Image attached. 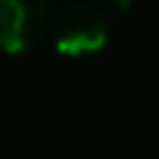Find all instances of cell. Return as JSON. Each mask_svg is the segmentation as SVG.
<instances>
[{"label": "cell", "mask_w": 159, "mask_h": 159, "mask_svg": "<svg viewBox=\"0 0 159 159\" xmlns=\"http://www.w3.org/2000/svg\"><path fill=\"white\" fill-rule=\"evenodd\" d=\"M106 18L89 3H74L56 18L53 47L62 56H89L106 44Z\"/></svg>", "instance_id": "1"}, {"label": "cell", "mask_w": 159, "mask_h": 159, "mask_svg": "<svg viewBox=\"0 0 159 159\" xmlns=\"http://www.w3.org/2000/svg\"><path fill=\"white\" fill-rule=\"evenodd\" d=\"M47 27V0H0V50L27 53Z\"/></svg>", "instance_id": "2"}, {"label": "cell", "mask_w": 159, "mask_h": 159, "mask_svg": "<svg viewBox=\"0 0 159 159\" xmlns=\"http://www.w3.org/2000/svg\"><path fill=\"white\" fill-rule=\"evenodd\" d=\"M115 3H118L121 9H127V6H130V0H115Z\"/></svg>", "instance_id": "3"}]
</instances>
